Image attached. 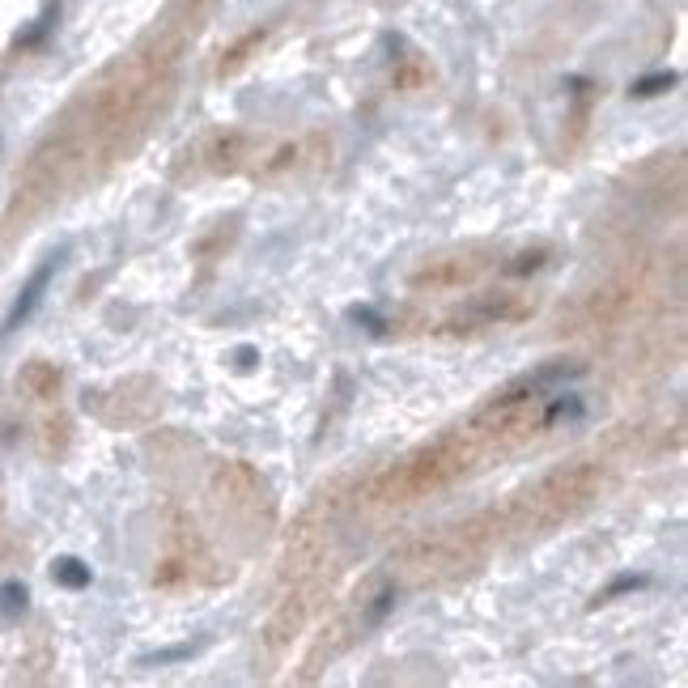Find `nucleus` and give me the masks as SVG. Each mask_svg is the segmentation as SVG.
<instances>
[{"label":"nucleus","mask_w":688,"mask_h":688,"mask_svg":"<svg viewBox=\"0 0 688 688\" xmlns=\"http://www.w3.org/2000/svg\"><path fill=\"white\" fill-rule=\"evenodd\" d=\"M476 455H481V446H476V438H472L468 430L446 434V438L430 443L425 450H417L412 459H404L395 472H387V476L374 485V497H383V501H412V497H421V493L443 489V485L459 481V476L472 468Z\"/></svg>","instance_id":"1"},{"label":"nucleus","mask_w":688,"mask_h":688,"mask_svg":"<svg viewBox=\"0 0 688 688\" xmlns=\"http://www.w3.org/2000/svg\"><path fill=\"white\" fill-rule=\"evenodd\" d=\"M599 485H603L599 463H590V459L570 463V468H561V472H552V476H544L536 489L523 493V501H519L514 519H519L523 527H557L561 519L578 514L590 497L599 493Z\"/></svg>","instance_id":"2"},{"label":"nucleus","mask_w":688,"mask_h":688,"mask_svg":"<svg viewBox=\"0 0 688 688\" xmlns=\"http://www.w3.org/2000/svg\"><path fill=\"white\" fill-rule=\"evenodd\" d=\"M481 277V259H468V255H446V259H430L425 268L412 272V290H463Z\"/></svg>","instance_id":"3"},{"label":"nucleus","mask_w":688,"mask_h":688,"mask_svg":"<svg viewBox=\"0 0 688 688\" xmlns=\"http://www.w3.org/2000/svg\"><path fill=\"white\" fill-rule=\"evenodd\" d=\"M60 264H64V246L55 251V255H48L35 272H30V281L22 285V294H17V302L9 306V315H4V328L0 332H17L35 310H39V302H43V294H48V285H51V277L60 272Z\"/></svg>","instance_id":"4"},{"label":"nucleus","mask_w":688,"mask_h":688,"mask_svg":"<svg viewBox=\"0 0 688 688\" xmlns=\"http://www.w3.org/2000/svg\"><path fill=\"white\" fill-rule=\"evenodd\" d=\"M532 315H536V302L527 294H510V290L481 294L468 306V319H476V323H523Z\"/></svg>","instance_id":"5"},{"label":"nucleus","mask_w":688,"mask_h":688,"mask_svg":"<svg viewBox=\"0 0 688 688\" xmlns=\"http://www.w3.org/2000/svg\"><path fill=\"white\" fill-rule=\"evenodd\" d=\"M51 578L68 590H86L94 583V574H90V565H86L81 557H60V561H51Z\"/></svg>","instance_id":"6"},{"label":"nucleus","mask_w":688,"mask_h":688,"mask_svg":"<svg viewBox=\"0 0 688 688\" xmlns=\"http://www.w3.org/2000/svg\"><path fill=\"white\" fill-rule=\"evenodd\" d=\"M22 387L30 395H39V399H48V395L60 392V370L48 366V361H35V366L22 374Z\"/></svg>","instance_id":"7"},{"label":"nucleus","mask_w":688,"mask_h":688,"mask_svg":"<svg viewBox=\"0 0 688 688\" xmlns=\"http://www.w3.org/2000/svg\"><path fill=\"white\" fill-rule=\"evenodd\" d=\"M26 603H30L26 583H17V578H13V583H4V587H0V616H9V621H13V616H22V612H26Z\"/></svg>","instance_id":"8"},{"label":"nucleus","mask_w":688,"mask_h":688,"mask_svg":"<svg viewBox=\"0 0 688 688\" xmlns=\"http://www.w3.org/2000/svg\"><path fill=\"white\" fill-rule=\"evenodd\" d=\"M544 255H548V246H536V251H523V255H514V259L506 264V277H527V272H540Z\"/></svg>","instance_id":"9"},{"label":"nucleus","mask_w":688,"mask_h":688,"mask_svg":"<svg viewBox=\"0 0 688 688\" xmlns=\"http://www.w3.org/2000/svg\"><path fill=\"white\" fill-rule=\"evenodd\" d=\"M672 86H676V73H650V77L634 81V99H654V94H663Z\"/></svg>","instance_id":"10"},{"label":"nucleus","mask_w":688,"mask_h":688,"mask_svg":"<svg viewBox=\"0 0 688 688\" xmlns=\"http://www.w3.org/2000/svg\"><path fill=\"white\" fill-rule=\"evenodd\" d=\"M239 149H243V137H226V141H217V145H213V166H217V170H230V166L239 162V157H234Z\"/></svg>","instance_id":"11"},{"label":"nucleus","mask_w":688,"mask_h":688,"mask_svg":"<svg viewBox=\"0 0 688 688\" xmlns=\"http://www.w3.org/2000/svg\"><path fill=\"white\" fill-rule=\"evenodd\" d=\"M646 587V574H625V578H616L612 587L603 590V599H616V595H625V590H638Z\"/></svg>","instance_id":"12"}]
</instances>
